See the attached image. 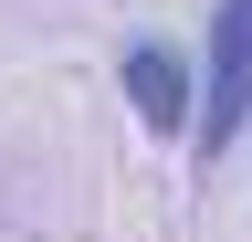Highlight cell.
I'll list each match as a JSON object with an SVG mask.
<instances>
[{
  "label": "cell",
  "mask_w": 252,
  "mask_h": 242,
  "mask_svg": "<svg viewBox=\"0 0 252 242\" xmlns=\"http://www.w3.org/2000/svg\"><path fill=\"white\" fill-rule=\"evenodd\" d=\"M126 105L147 116L158 137H179L189 116H200V74H189V53H168V42H126Z\"/></svg>",
  "instance_id": "7a4b0ae2"
},
{
  "label": "cell",
  "mask_w": 252,
  "mask_h": 242,
  "mask_svg": "<svg viewBox=\"0 0 252 242\" xmlns=\"http://www.w3.org/2000/svg\"><path fill=\"white\" fill-rule=\"evenodd\" d=\"M242 116H252V0H220L210 11V64H200V147L220 158V147L242 137Z\"/></svg>",
  "instance_id": "6da1fadb"
}]
</instances>
